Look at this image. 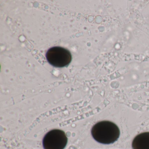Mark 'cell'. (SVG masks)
Returning <instances> with one entry per match:
<instances>
[{
  "label": "cell",
  "mask_w": 149,
  "mask_h": 149,
  "mask_svg": "<svg viewBox=\"0 0 149 149\" xmlns=\"http://www.w3.org/2000/svg\"><path fill=\"white\" fill-rule=\"evenodd\" d=\"M93 138L98 143L104 144L113 143L120 136V130L116 125L108 121L98 122L91 130Z\"/></svg>",
  "instance_id": "cell-1"
},
{
  "label": "cell",
  "mask_w": 149,
  "mask_h": 149,
  "mask_svg": "<svg viewBox=\"0 0 149 149\" xmlns=\"http://www.w3.org/2000/svg\"><path fill=\"white\" fill-rule=\"evenodd\" d=\"M46 58L49 64L56 68H63L68 65L72 60L70 52L64 48L54 47L48 49Z\"/></svg>",
  "instance_id": "cell-2"
},
{
  "label": "cell",
  "mask_w": 149,
  "mask_h": 149,
  "mask_svg": "<svg viewBox=\"0 0 149 149\" xmlns=\"http://www.w3.org/2000/svg\"><path fill=\"white\" fill-rule=\"evenodd\" d=\"M68 138L63 131L54 130L47 133L42 141L44 149H64Z\"/></svg>",
  "instance_id": "cell-3"
},
{
  "label": "cell",
  "mask_w": 149,
  "mask_h": 149,
  "mask_svg": "<svg viewBox=\"0 0 149 149\" xmlns=\"http://www.w3.org/2000/svg\"><path fill=\"white\" fill-rule=\"evenodd\" d=\"M133 149H149V132H145L137 135L132 143Z\"/></svg>",
  "instance_id": "cell-4"
}]
</instances>
